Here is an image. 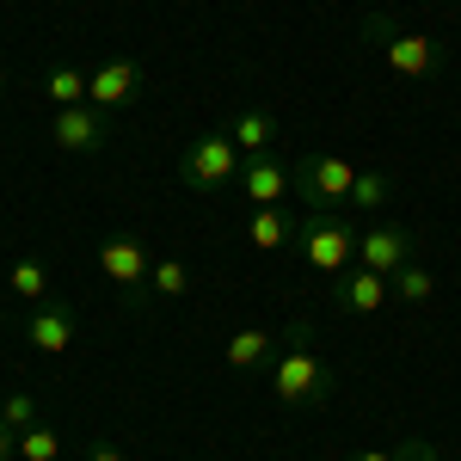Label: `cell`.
I'll return each instance as SVG.
<instances>
[{"label": "cell", "mask_w": 461, "mask_h": 461, "mask_svg": "<svg viewBox=\"0 0 461 461\" xmlns=\"http://www.w3.org/2000/svg\"><path fill=\"white\" fill-rule=\"evenodd\" d=\"M308 332H314L308 320H289L284 345H277V357H271V393L284 400L289 412H314V406L332 400V369H326V357L314 351Z\"/></svg>", "instance_id": "cell-1"}, {"label": "cell", "mask_w": 461, "mask_h": 461, "mask_svg": "<svg viewBox=\"0 0 461 461\" xmlns=\"http://www.w3.org/2000/svg\"><path fill=\"white\" fill-rule=\"evenodd\" d=\"M357 240H363V221H357L351 210H308L295 221V252H302V265L320 271V277L351 271Z\"/></svg>", "instance_id": "cell-2"}, {"label": "cell", "mask_w": 461, "mask_h": 461, "mask_svg": "<svg viewBox=\"0 0 461 461\" xmlns=\"http://www.w3.org/2000/svg\"><path fill=\"white\" fill-rule=\"evenodd\" d=\"M363 37L382 50L388 74H400V80H430V74L443 68V56H437V37L406 32V25H400V19H388V13H363Z\"/></svg>", "instance_id": "cell-3"}, {"label": "cell", "mask_w": 461, "mask_h": 461, "mask_svg": "<svg viewBox=\"0 0 461 461\" xmlns=\"http://www.w3.org/2000/svg\"><path fill=\"white\" fill-rule=\"evenodd\" d=\"M351 185H357V167L339 154V148H308L302 160H295V191H302V203L308 210H345L351 203Z\"/></svg>", "instance_id": "cell-4"}, {"label": "cell", "mask_w": 461, "mask_h": 461, "mask_svg": "<svg viewBox=\"0 0 461 461\" xmlns=\"http://www.w3.org/2000/svg\"><path fill=\"white\" fill-rule=\"evenodd\" d=\"M247 167V154L234 148V136L221 130V136H197V142L178 154V178L191 185V191H221V185H234Z\"/></svg>", "instance_id": "cell-5"}, {"label": "cell", "mask_w": 461, "mask_h": 461, "mask_svg": "<svg viewBox=\"0 0 461 461\" xmlns=\"http://www.w3.org/2000/svg\"><path fill=\"white\" fill-rule=\"evenodd\" d=\"M99 271H105L111 284H117V295L130 302V308H142L148 302V277H154V252L136 240V234H111L105 247H99Z\"/></svg>", "instance_id": "cell-6"}, {"label": "cell", "mask_w": 461, "mask_h": 461, "mask_svg": "<svg viewBox=\"0 0 461 461\" xmlns=\"http://www.w3.org/2000/svg\"><path fill=\"white\" fill-rule=\"evenodd\" d=\"M412 252H419V234H412L406 221H375V228H363V240H357V265L393 277V271L412 265Z\"/></svg>", "instance_id": "cell-7"}, {"label": "cell", "mask_w": 461, "mask_h": 461, "mask_svg": "<svg viewBox=\"0 0 461 461\" xmlns=\"http://www.w3.org/2000/svg\"><path fill=\"white\" fill-rule=\"evenodd\" d=\"M136 99H142V62H130V56H111V62H99V68L86 74V105H99L105 117L130 111Z\"/></svg>", "instance_id": "cell-8"}, {"label": "cell", "mask_w": 461, "mask_h": 461, "mask_svg": "<svg viewBox=\"0 0 461 461\" xmlns=\"http://www.w3.org/2000/svg\"><path fill=\"white\" fill-rule=\"evenodd\" d=\"M50 142L62 154H99L111 142V117L99 105H62L50 117Z\"/></svg>", "instance_id": "cell-9"}, {"label": "cell", "mask_w": 461, "mask_h": 461, "mask_svg": "<svg viewBox=\"0 0 461 461\" xmlns=\"http://www.w3.org/2000/svg\"><path fill=\"white\" fill-rule=\"evenodd\" d=\"M388 295H393V284L382 277V271L351 265V271H339V284H332V308H339V314H351V320H369V314H382V308H388Z\"/></svg>", "instance_id": "cell-10"}, {"label": "cell", "mask_w": 461, "mask_h": 461, "mask_svg": "<svg viewBox=\"0 0 461 461\" xmlns=\"http://www.w3.org/2000/svg\"><path fill=\"white\" fill-rule=\"evenodd\" d=\"M74 332H80V314H74L68 302H37L32 320H25V339H32V351H43V357H68Z\"/></svg>", "instance_id": "cell-11"}, {"label": "cell", "mask_w": 461, "mask_h": 461, "mask_svg": "<svg viewBox=\"0 0 461 461\" xmlns=\"http://www.w3.org/2000/svg\"><path fill=\"white\" fill-rule=\"evenodd\" d=\"M284 191H295V167H289V160H277V154H252L247 167H240V197H247L252 210L284 203Z\"/></svg>", "instance_id": "cell-12"}, {"label": "cell", "mask_w": 461, "mask_h": 461, "mask_svg": "<svg viewBox=\"0 0 461 461\" xmlns=\"http://www.w3.org/2000/svg\"><path fill=\"white\" fill-rule=\"evenodd\" d=\"M295 221H302V215L277 210V203L252 210V215H247V247H252V252H284V247H295Z\"/></svg>", "instance_id": "cell-13"}, {"label": "cell", "mask_w": 461, "mask_h": 461, "mask_svg": "<svg viewBox=\"0 0 461 461\" xmlns=\"http://www.w3.org/2000/svg\"><path fill=\"white\" fill-rule=\"evenodd\" d=\"M228 369H240V375H252V369H271V357H277V339L265 332V326H240L234 339H228Z\"/></svg>", "instance_id": "cell-14"}, {"label": "cell", "mask_w": 461, "mask_h": 461, "mask_svg": "<svg viewBox=\"0 0 461 461\" xmlns=\"http://www.w3.org/2000/svg\"><path fill=\"white\" fill-rule=\"evenodd\" d=\"M228 136H234V148H240L247 160L252 154H271V148H277V117H271L265 105H247L234 123H228Z\"/></svg>", "instance_id": "cell-15"}, {"label": "cell", "mask_w": 461, "mask_h": 461, "mask_svg": "<svg viewBox=\"0 0 461 461\" xmlns=\"http://www.w3.org/2000/svg\"><path fill=\"white\" fill-rule=\"evenodd\" d=\"M43 99L62 111V105H86V74L74 68V62H56V68L43 74Z\"/></svg>", "instance_id": "cell-16"}, {"label": "cell", "mask_w": 461, "mask_h": 461, "mask_svg": "<svg viewBox=\"0 0 461 461\" xmlns=\"http://www.w3.org/2000/svg\"><path fill=\"white\" fill-rule=\"evenodd\" d=\"M388 203H393V178L388 173H357L351 203H345V210H351V215H375V210H388Z\"/></svg>", "instance_id": "cell-17"}, {"label": "cell", "mask_w": 461, "mask_h": 461, "mask_svg": "<svg viewBox=\"0 0 461 461\" xmlns=\"http://www.w3.org/2000/svg\"><path fill=\"white\" fill-rule=\"evenodd\" d=\"M6 289H13L19 302H43V295H50V265H43V258H19V265L6 271Z\"/></svg>", "instance_id": "cell-18"}, {"label": "cell", "mask_w": 461, "mask_h": 461, "mask_svg": "<svg viewBox=\"0 0 461 461\" xmlns=\"http://www.w3.org/2000/svg\"><path fill=\"white\" fill-rule=\"evenodd\" d=\"M388 284H393V295H400L406 308H425L430 295H437V277H430V271H425V265H419V258H412L406 271H393Z\"/></svg>", "instance_id": "cell-19"}, {"label": "cell", "mask_w": 461, "mask_h": 461, "mask_svg": "<svg viewBox=\"0 0 461 461\" xmlns=\"http://www.w3.org/2000/svg\"><path fill=\"white\" fill-rule=\"evenodd\" d=\"M19 461H62V430H50L43 419L32 430H19Z\"/></svg>", "instance_id": "cell-20"}, {"label": "cell", "mask_w": 461, "mask_h": 461, "mask_svg": "<svg viewBox=\"0 0 461 461\" xmlns=\"http://www.w3.org/2000/svg\"><path fill=\"white\" fill-rule=\"evenodd\" d=\"M148 284H154V295H185L191 289V265L185 258H154V277Z\"/></svg>", "instance_id": "cell-21"}, {"label": "cell", "mask_w": 461, "mask_h": 461, "mask_svg": "<svg viewBox=\"0 0 461 461\" xmlns=\"http://www.w3.org/2000/svg\"><path fill=\"white\" fill-rule=\"evenodd\" d=\"M345 461H437V456H430V443L406 437V443H393V449H357V456H345Z\"/></svg>", "instance_id": "cell-22"}, {"label": "cell", "mask_w": 461, "mask_h": 461, "mask_svg": "<svg viewBox=\"0 0 461 461\" xmlns=\"http://www.w3.org/2000/svg\"><path fill=\"white\" fill-rule=\"evenodd\" d=\"M0 419H6L13 430H32L37 425V400L32 393H6V400H0Z\"/></svg>", "instance_id": "cell-23"}, {"label": "cell", "mask_w": 461, "mask_h": 461, "mask_svg": "<svg viewBox=\"0 0 461 461\" xmlns=\"http://www.w3.org/2000/svg\"><path fill=\"white\" fill-rule=\"evenodd\" d=\"M13 456H19V430L0 419V461H13Z\"/></svg>", "instance_id": "cell-24"}, {"label": "cell", "mask_w": 461, "mask_h": 461, "mask_svg": "<svg viewBox=\"0 0 461 461\" xmlns=\"http://www.w3.org/2000/svg\"><path fill=\"white\" fill-rule=\"evenodd\" d=\"M86 461H123V449H117V443H93V449H86Z\"/></svg>", "instance_id": "cell-25"}, {"label": "cell", "mask_w": 461, "mask_h": 461, "mask_svg": "<svg viewBox=\"0 0 461 461\" xmlns=\"http://www.w3.org/2000/svg\"><path fill=\"white\" fill-rule=\"evenodd\" d=\"M0 93H6V62H0Z\"/></svg>", "instance_id": "cell-26"}]
</instances>
